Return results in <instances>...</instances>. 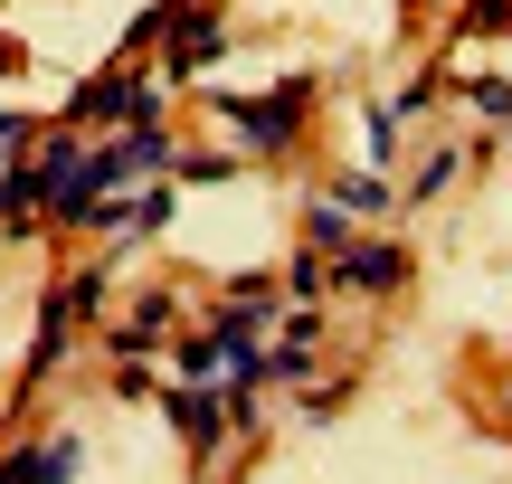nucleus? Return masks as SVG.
<instances>
[{
    "label": "nucleus",
    "mask_w": 512,
    "mask_h": 484,
    "mask_svg": "<svg viewBox=\"0 0 512 484\" xmlns=\"http://www.w3.org/2000/svg\"><path fill=\"white\" fill-rule=\"evenodd\" d=\"M19 152H29V124H19V114H0V162H19Z\"/></svg>",
    "instance_id": "obj_10"
},
{
    "label": "nucleus",
    "mask_w": 512,
    "mask_h": 484,
    "mask_svg": "<svg viewBox=\"0 0 512 484\" xmlns=\"http://www.w3.org/2000/svg\"><path fill=\"white\" fill-rule=\"evenodd\" d=\"M181 152H171V133L162 124H124V143H114V171L124 181H152V171H171Z\"/></svg>",
    "instance_id": "obj_4"
},
{
    "label": "nucleus",
    "mask_w": 512,
    "mask_h": 484,
    "mask_svg": "<svg viewBox=\"0 0 512 484\" xmlns=\"http://www.w3.org/2000/svg\"><path fill=\"white\" fill-rule=\"evenodd\" d=\"M313 105V86H285L275 105H238V95H219V114L238 124V143H256V152H285L294 143V114Z\"/></svg>",
    "instance_id": "obj_2"
},
{
    "label": "nucleus",
    "mask_w": 512,
    "mask_h": 484,
    "mask_svg": "<svg viewBox=\"0 0 512 484\" xmlns=\"http://www.w3.org/2000/svg\"><path fill=\"white\" fill-rule=\"evenodd\" d=\"M342 276L361 285V295H389V285L408 276V247H399V238H351V247H342Z\"/></svg>",
    "instance_id": "obj_3"
},
{
    "label": "nucleus",
    "mask_w": 512,
    "mask_h": 484,
    "mask_svg": "<svg viewBox=\"0 0 512 484\" xmlns=\"http://www.w3.org/2000/svg\"><path fill=\"white\" fill-rule=\"evenodd\" d=\"M171 314H181V304H171V295H143V304H133V323H114V352H152V342H162L171 333Z\"/></svg>",
    "instance_id": "obj_6"
},
{
    "label": "nucleus",
    "mask_w": 512,
    "mask_h": 484,
    "mask_svg": "<svg viewBox=\"0 0 512 484\" xmlns=\"http://www.w3.org/2000/svg\"><path fill=\"white\" fill-rule=\"evenodd\" d=\"M456 171H465V152H456V143H437V152L418 162V181H408V190H418V200H437V190L456 181Z\"/></svg>",
    "instance_id": "obj_8"
},
{
    "label": "nucleus",
    "mask_w": 512,
    "mask_h": 484,
    "mask_svg": "<svg viewBox=\"0 0 512 484\" xmlns=\"http://www.w3.org/2000/svg\"><path fill=\"white\" fill-rule=\"evenodd\" d=\"M313 247H323V257H342V247H351V209L332 200V190L313 200Z\"/></svg>",
    "instance_id": "obj_7"
},
{
    "label": "nucleus",
    "mask_w": 512,
    "mask_h": 484,
    "mask_svg": "<svg viewBox=\"0 0 512 484\" xmlns=\"http://www.w3.org/2000/svg\"><path fill=\"white\" fill-rule=\"evenodd\" d=\"M332 200L342 209H389V181H332Z\"/></svg>",
    "instance_id": "obj_9"
},
{
    "label": "nucleus",
    "mask_w": 512,
    "mask_h": 484,
    "mask_svg": "<svg viewBox=\"0 0 512 484\" xmlns=\"http://www.w3.org/2000/svg\"><path fill=\"white\" fill-rule=\"evenodd\" d=\"M67 124H162V76H143V67L95 76V86H76Z\"/></svg>",
    "instance_id": "obj_1"
},
{
    "label": "nucleus",
    "mask_w": 512,
    "mask_h": 484,
    "mask_svg": "<svg viewBox=\"0 0 512 484\" xmlns=\"http://www.w3.org/2000/svg\"><path fill=\"white\" fill-rule=\"evenodd\" d=\"M67 475H76V437H48V447H29V456L0 466V484H67Z\"/></svg>",
    "instance_id": "obj_5"
},
{
    "label": "nucleus",
    "mask_w": 512,
    "mask_h": 484,
    "mask_svg": "<svg viewBox=\"0 0 512 484\" xmlns=\"http://www.w3.org/2000/svg\"><path fill=\"white\" fill-rule=\"evenodd\" d=\"M465 19H475V29H503V19H512V0H465Z\"/></svg>",
    "instance_id": "obj_11"
}]
</instances>
